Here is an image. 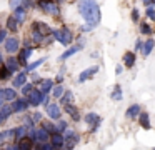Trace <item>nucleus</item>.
Masks as SVG:
<instances>
[{
  "instance_id": "nucleus-54",
  "label": "nucleus",
  "mask_w": 155,
  "mask_h": 150,
  "mask_svg": "<svg viewBox=\"0 0 155 150\" xmlns=\"http://www.w3.org/2000/svg\"><path fill=\"white\" fill-rule=\"evenodd\" d=\"M0 150H5V148H0Z\"/></svg>"
},
{
  "instance_id": "nucleus-46",
  "label": "nucleus",
  "mask_w": 155,
  "mask_h": 150,
  "mask_svg": "<svg viewBox=\"0 0 155 150\" xmlns=\"http://www.w3.org/2000/svg\"><path fill=\"white\" fill-rule=\"evenodd\" d=\"M62 82H64V72H60L55 77V85H62Z\"/></svg>"
},
{
  "instance_id": "nucleus-9",
  "label": "nucleus",
  "mask_w": 155,
  "mask_h": 150,
  "mask_svg": "<svg viewBox=\"0 0 155 150\" xmlns=\"http://www.w3.org/2000/svg\"><path fill=\"white\" fill-rule=\"evenodd\" d=\"M45 113H47V117L50 120H54V122H58V120H62V108H60V103H54L52 102L48 107H45Z\"/></svg>"
},
{
  "instance_id": "nucleus-26",
  "label": "nucleus",
  "mask_w": 155,
  "mask_h": 150,
  "mask_svg": "<svg viewBox=\"0 0 155 150\" xmlns=\"http://www.w3.org/2000/svg\"><path fill=\"white\" fill-rule=\"evenodd\" d=\"M153 47H155V40L153 38H148L147 42H143V47H142V55L148 57L152 53V50H153Z\"/></svg>"
},
{
  "instance_id": "nucleus-20",
  "label": "nucleus",
  "mask_w": 155,
  "mask_h": 150,
  "mask_svg": "<svg viewBox=\"0 0 155 150\" xmlns=\"http://www.w3.org/2000/svg\"><path fill=\"white\" fill-rule=\"evenodd\" d=\"M50 143L54 145L55 150H62L65 147V138L62 133H54V135H50Z\"/></svg>"
},
{
  "instance_id": "nucleus-13",
  "label": "nucleus",
  "mask_w": 155,
  "mask_h": 150,
  "mask_svg": "<svg viewBox=\"0 0 155 150\" xmlns=\"http://www.w3.org/2000/svg\"><path fill=\"white\" fill-rule=\"evenodd\" d=\"M97 72H98V65H92V67H88V68L82 70V72L78 73V78H77V82H78V83H84V82H87V80H90V78H92V77H94Z\"/></svg>"
},
{
  "instance_id": "nucleus-43",
  "label": "nucleus",
  "mask_w": 155,
  "mask_h": 150,
  "mask_svg": "<svg viewBox=\"0 0 155 150\" xmlns=\"http://www.w3.org/2000/svg\"><path fill=\"white\" fill-rule=\"evenodd\" d=\"M132 20H134V22H138V20H140V12H138V8H132Z\"/></svg>"
},
{
  "instance_id": "nucleus-23",
  "label": "nucleus",
  "mask_w": 155,
  "mask_h": 150,
  "mask_svg": "<svg viewBox=\"0 0 155 150\" xmlns=\"http://www.w3.org/2000/svg\"><path fill=\"white\" fill-rule=\"evenodd\" d=\"M14 18L18 22V25H22V23L25 22V18H27V10H25V7L24 5H20V7H17V8L14 10Z\"/></svg>"
},
{
  "instance_id": "nucleus-5",
  "label": "nucleus",
  "mask_w": 155,
  "mask_h": 150,
  "mask_svg": "<svg viewBox=\"0 0 155 150\" xmlns=\"http://www.w3.org/2000/svg\"><path fill=\"white\" fill-rule=\"evenodd\" d=\"M84 47H85V40L82 38V37H78V38H77V43H75V45H72V47H68V48L65 50V52L62 53L60 57H58V60H60V62H64V60L70 58L72 55H75L77 52H80Z\"/></svg>"
},
{
  "instance_id": "nucleus-49",
  "label": "nucleus",
  "mask_w": 155,
  "mask_h": 150,
  "mask_svg": "<svg viewBox=\"0 0 155 150\" xmlns=\"http://www.w3.org/2000/svg\"><path fill=\"white\" fill-rule=\"evenodd\" d=\"M142 47H143V42H142V38H137V42H135V52H138Z\"/></svg>"
},
{
  "instance_id": "nucleus-51",
  "label": "nucleus",
  "mask_w": 155,
  "mask_h": 150,
  "mask_svg": "<svg viewBox=\"0 0 155 150\" xmlns=\"http://www.w3.org/2000/svg\"><path fill=\"white\" fill-rule=\"evenodd\" d=\"M52 42H54V38H52V37H47V38L44 40V43H42V45H50Z\"/></svg>"
},
{
  "instance_id": "nucleus-28",
  "label": "nucleus",
  "mask_w": 155,
  "mask_h": 150,
  "mask_svg": "<svg viewBox=\"0 0 155 150\" xmlns=\"http://www.w3.org/2000/svg\"><path fill=\"white\" fill-rule=\"evenodd\" d=\"M124 65L127 68H134V65H135V53L134 52H127L124 55Z\"/></svg>"
},
{
  "instance_id": "nucleus-1",
  "label": "nucleus",
  "mask_w": 155,
  "mask_h": 150,
  "mask_svg": "<svg viewBox=\"0 0 155 150\" xmlns=\"http://www.w3.org/2000/svg\"><path fill=\"white\" fill-rule=\"evenodd\" d=\"M78 13L84 17L85 23L94 25V27L98 25L100 17H102L100 7H98V3L94 2V0H84V2H78Z\"/></svg>"
},
{
  "instance_id": "nucleus-47",
  "label": "nucleus",
  "mask_w": 155,
  "mask_h": 150,
  "mask_svg": "<svg viewBox=\"0 0 155 150\" xmlns=\"http://www.w3.org/2000/svg\"><path fill=\"white\" fill-rule=\"evenodd\" d=\"M5 150H18V143H15V142L8 143V145L5 147Z\"/></svg>"
},
{
  "instance_id": "nucleus-15",
  "label": "nucleus",
  "mask_w": 155,
  "mask_h": 150,
  "mask_svg": "<svg viewBox=\"0 0 155 150\" xmlns=\"http://www.w3.org/2000/svg\"><path fill=\"white\" fill-rule=\"evenodd\" d=\"M5 67L8 68V72L12 73V75H17L18 72H20V63H18V58L15 55H8L7 60H5Z\"/></svg>"
},
{
  "instance_id": "nucleus-53",
  "label": "nucleus",
  "mask_w": 155,
  "mask_h": 150,
  "mask_svg": "<svg viewBox=\"0 0 155 150\" xmlns=\"http://www.w3.org/2000/svg\"><path fill=\"white\" fill-rule=\"evenodd\" d=\"M34 150H38V148H37V147H35V148H34Z\"/></svg>"
},
{
  "instance_id": "nucleus-10",
  "label": "nucleus",
  "mask_w": 155,
  "mask_h": 150,
  "mask_svg": "<svg viewBox=\"0 0 155 150\" xmlns=\"http://www.w3.org/2000/svg\"><path fill=\"white\" fill-rule=\"evenodd\" d=\"M32 30L37 32V33H40V35L45 37V38L52 35V28L45 22H40V20H34V22H32Z\"/></svg>"
},
{
  "instance_id": "nucleus-18",
  "label": "nucleus",
  "mask_w": 155,
  "mask_h": 150,
  "mask_svg": "<svg viewBox=\"0 0 155 150\" xmlns=\"http://www.w3.org/2000/svg\"><path fill=\"white\" fill-rule=\"evenodd\" d=\"M12 113L14 112H12L10 103H4V105L0 107V125H4V123L12 117Z\"/></svg>"
},
{
  "instance_id": "nucleus-29",
  "label": "nucleus",
  "mask_w": 155,
  "mask_h": 150,
  "mask_svg": "<svg viewBox=\"0 0 155 150\" xmlns=\"http://www.w3.org/2000/svg\"><path fill=\"white\" fill-rule=\"evenodd\" d=\"M110 97H112V100H115V102H120V100L124 98V93H122V87L118 85V83H115V87H114V90H112Z\"/></svg>"
},
{
  "instance_id": "nucleus-31",
  "label": "nucleus",
  "mask_w": 155,
  "mask_h": 150,
  "mask_svg": "<svg viewBox=\"0 0 155 150\" xmlns=\"http://www.w3.org/2000/svg\"><path fill=\"white\" fill-rule=\"evenodd\" d=\"M45 60H47L45 57H40V58H37L35 62L28 63V65H27V68H25V72H27V73H28V72H34V70H35V68H38V67H40L42 63L45 62Z\"/></svg>"
},
{
  "instance_id": "nucleus-55",
  "label": "nucleus",
  "mask_w": 155,
  "mask_h": 150,
  "mask_svg": "<svg viewBox=\"0 0 155 150\" xmlns=\"http://www.w3.org/2000/svg\"><path fill=\"white\" fill-rule=\"evenodd\" d=\"M0 107H2V105H0Z\"/></svg>"
},
{
  "instance_id": "nucleus-22",
  "label": "nucleus",
  "mask_w": 155,
  "mask_h": 150,
  "mask_svg": "<svg viewBox=\"0 0 155 150\" xmlns=\"http://www.w3.org/2000/svg\"><path fill=\"white\" fill-rule=\"evenodd\" d=\"M64 110L70 115V118H72V122H80L82 120V117H80V113H78V110H77V107H75V103H72V105H67V107H64Z\"/></svg>"
},
{
  "instance_id": "nucleus-24",
  "label": "nucleus",
  "mask_w": 155,
  "mask_h": 150,
  "mask_svg": "<svg viewBox=\"0 0 155 150\" xmlns=\"http://www.w3.org/2000/svg\"><path fill=\"white\" fill-rule=\"evenodd\" d=\"M27 133H28V128L24 125V123H22V125H18V127H15V138H14V142L18 143L20 140L27 138Z\"/></svg>"
},
{
  "instance_id": "nucleus-21",
  "label": "nucleus",
  "mask_w": 155,
  "mask_h": 150,
  "mask_svg": "<svg viewBox=\"0 0 155 150\" xmlns=\"http://www.w3.org/2000/svg\"><path fill=\"white\" fill-rule=\"evenodd\" d=\"M50 142V133L42 127H37V135H35V143H47Z\"/></svg>"
},
{
  "instance_id": "nucleus-48",
  "label": "nucleus",
  "mask_w": 155,
  "mask_h": 150,
  "mask_svg": "<svg viewBox=\"0 0 155 150\" xmlns=\"http://www.w3.org/2000/svg\"><path fill=\"white\" fill-rule=\"evenodd\" d=\"M143 5L147 7V8H153V7H155V0H145Z\"/></svg>"
},
{
  "instance_id": "nucleus-11",
  "label": "nucleus",
  "mask_w": 155,
  "mask_h": 150,
  "mask_svg": "<svg viewBox=\"0 0 155 150\" xmlns=\"http://www.w3.org/2000/svg\"><path fill=\"white\" fill-rule=\"evenodd\" d=\"M10 107H12V112L14 113H24V112H27L28 110V100L27 98H24V97H18L15 102H12L10 103Z\"/></svg>"
},
{
  "instance_id": "nucleus-35",
  "label": "nucleus",
  "mask_w": 155,
  "mask_h": 150,
  "mask_svg": "<svg viewBox=\"0 0 155 150\" xmlns=\"http://www.w3.org/2000/svg\"><path fill=\"white\" fill-rule=\"evenodd\" d=\"M8 78H12V73L8 72V68L4 63V65H0V80H2V82H7Z\"/></svg>"
},
{
  "instance_id": "nucleus-7",
  "label": "nucleus",
  "mask_w": 155,
  "mask_h": 150,
  "mask_svg": "<svg viewBox=\"0 0 155 150\" xmlns=\"http://www.w3.org/2000/svg\"><path fill=\"white\" fill-rule=\"evenodd\" d=\"M37 5L40 7L45 13H48V15H52V17L60 15V3L58 2H38Z\"/></svg>"
},
{
  "instance_id": "nucleus-19",
  "label": "nucleus",
  "mask_w": 155,
  "mask_h": 150,
  "mask_svg": "<svg viewBox=\"0 0 155 150\" xmlns=\"http://www.w3.org/2000/svg\"><path fill=\"white\" fill-rule=\"evenodd\" d=\"M54 87H55V82L52 78H42L40 85H38V90H40L44 95H48V93L54 90Z\"/></svg>"
},
{
  "instance_id": "nucleus-44",
  "label": "nucleus",
  "mask_w": 155,
  "mask_h": 150,
  "mask_svg": "<svg viewBox=\"0 0 155 150\" xmlns=\"http://www.w3.org/2000/svg\"><path fill=\"white\" fill-rule=\"evenodd\" d=\"M7 28H0V43H5V40H7Z\"/></svg>"
},
{
  "instance_id": "nucleus-25",
  "label": "nucleus",
  "mask_w": 155,
  "mask_h": 150,
  "mask_svg": "<svg viewBox=\"0 0 155 150\" xmlns=\"http://www.w3.org/2000/svg\"><path fill=\"white\" fill-rule=\"evenodd\" d=\"M138 123H140L142 128H145V130H150V128H152L150 117H148L147 112H142V113H140V117H138Z\"/></svg>"
},
{
  "instance_id": "nucleus-16",
  "label": "nucleus",
  "mask_w": 155,
  "mask_h": 150,
  "mask_svg": "<svg viewBox=\"0 0 155 150\" xmlns=\"http://www.w3.org/2000/svg\"><path fill=\"white\" fill-rule=\"evenodd\" d=\"M15 138V128H8V130H4L0 132V148L2 147H7L8 143H12V140Z\"/></svg>"
},
{
  "instance_id": "nucleus-37",
  "label": "nucleus",
  "mask_w": 155,
  "mask_h": 150,
  "mask_svg": "<svg viewBox=\"0 0 155 150\" xmlns=\"http://www.w3.org/2000/svg\"><path fill=\"white\" fill-rule=\"evenodd\" d=\"M55 125H57V133H62V135L68 130V123L65 122V120H58Z\"/></svg>"
},
{
  "instance_id": "nucleus-6",
  "label": "nucleus",
  "mask_w": 155,
  "mask_h": 150,
  "mask_svg": "<svg viewBox=\"0 0 155 150\" xmlns=\"http://www.w3.org/2000/svg\"><path fill=\"white\" fill-rule=\"evenodd\" d=\"M64 138H65V148H68V150H74L75 145L80 142L78 132H75V130H72V128H68L67 132L64 133Z\"/></svg>"
},
{
  "instance_id": "nucleus-27",
  "label": "nucleus",
  "mask_w": 155,
  "mask_h": 150,
  "mask_svg": "<svg viewBox=\"0 0 155 150\" xmlns=\"http://www.w3.org/2000/svg\"><path fill=\"white\" fill-rule=\"evenodd\" d=\"M72 103H74V93H72V90H65L64 97L60 98V105L67 107V105H72Z\"/></svg>"
},
{
  "instance_id": "nucleus-32",
  "label": "nucleus",
  "mask_w": 155,
  "mask_h": 150,
  "mask_svg": "<svg viewBox=\"0 0 155 150\" xmlns=\"http://www.w3.org/2000/svg\"><path fill=\"white\" fill-rule=\"evenodd\" d=\"M34 88H35V85L32 82H28V83H25L24 87H22L20 88V93H22V97H24V98H27L28 95H30L32 92H34Z\"/></svg>"
},
{
  "instance_id": "nucleus-30",
  "label": "nucleus",
  "mask_w": 155,
  "mask_h": 150,
  "mask_svg": "<svg viewBox=\"0 0 155 150\" xmlns=\"http://www.w3.org/2000/svg\"><path fill=\"white\" fill-rule=\"evenodd\" d=\"M34 148H35V143L30 138H24L18 142V150H34Z\"/></svg>"
},
{
  "instance_id": "nucleus-45",
  "label": "nucleus",
  "mask_w": 155,
  "mask_h": 150,
  "mask_svg": "<svg viewBox=\"0 0 155 150\" xmlns=\"http://www.w3.org/2000/svg\"><path fill=\"white\" fill-rule=\"evenodd\" d=\"M32 118H34L35 123L42 122V113H40V112H34V113H32Z\"/></svg>"
},
{
  "instance_id": "nucleus-2",
  "label": "nucleus",
  "mask_w": 155,
  "mask_h": 150,
  "mask_svg": "<svg viewBox=\"0 0 155 150\" xmlns=\"http://www.w3.org/2000/svg\"><path fill=\"white\" fill-rule=\"evenodd\" d=\"M52 37H54L58 43H62L64 47H68L74 42V32H72L67 25H62L60 28H54L52 30Z\"/></svg>"
},
{
  "instance_id": "nucleus-36",
  "label": "nucleus",
  "mask_w": 155,
  "mask_h": 150,
  "mask_svg": "<svg viewBox=\"0 0 155 150\" xmlns=\"http://www.w3.org/2000/svg\"><path fill=\"white\" fill-rule=\"evenodd\" d=\"M64 93H65V87H64V85H55L54 90H52V95H54V98H58V100L64 97Z\"/></svg>"
},
{
  "instance_id": "nucleus-52",
  "label": "nucleus",
  "mask_w": 155,
  "mask_h": 150,
  "mask_svg": "<svg viewBox=\"0 0 155 150\" xmlns=\"http://www.w3.org/2000/svg\"><path fill=\"white\" fill-rule=\"evenodd\" d=\"M4 63H5L4 62V57H2V52H0V65H4Z\"/></svg>"
},
{
  "instance_id": "nucleus-41",
  "label": "nucleus",
  "mask_w": 155,
  "mask_h": 150,
  "mask_svg": "<svg viewBox=\"0 0 155 150\" xmlns=\"http://www.w3.org/2000/svg\"><path fill=\"white\" fill-rule=\"evenodd\" d=\"M145 15H147L148 20H153V22H155V7H153V8H147V10H145Z\"/></svg>"
},
{
  "instance_id": "nucleus-4",
  "label": "nucleus",
  "mask_w": 155,
  "mask_h": 150,
  "mask_svg": "<svg viewBox=\"0 0 155 150\" xmlns=\"http://www.w3.org/2000/svg\"><path fill=\"white\" fill-rule=\"evenodd\" d=\"M18 98V92L14 88V87H5V88H0V105L4 103H12Z\"/></svg>"
},
{
  "instance_id": "nucleus-33",
  "label": "nucleus",
  "mask_w": 155,
  "mask_h": 150,
  "mask_svg": "<svg viewBox=\"0 0 155 150\" xmlns=\"http://www.w3.org/2000/svg\"><path fill=\"white\" fill-rule=\"evenodd\" d=\"M7 30H10V32H18V22L14 18V15H10L7 18Z\"/></svg>"
},
{
  "instance_id": "nucleus-17",
  "label": "nucleus",
  "mask_w": 155,
  "mask_h": 150,
  "mask_svg": "<svg viewBox=\"0 0 155 150\" xmlns=\"http://www.w3.org/2000/svg\"><path fill=\"white\" fill-rule=\"evenodd\" d=\"M142 113V107L138 105V103H132V105H128V108L125 110V117H127L128 120H137L138 117H140Z\"/></svg>"
},
{
  "instance_id": "nucleus-8",
  "label": "nucleus",
  "mask_w": 155,
  "mask_h": 150,
  "mask_svg": "<svg viewBox=\"0 0 155 150\" xmlns=\"http://www.w3.org/2000/svg\"><path fill=\"white\" fill-rule=\"evenodd\" d=\"M4 47H5V52H7L8 55H15L17 52H20V38L15 37V35L8 37V38L5 40Z\"/></svg>"
},
{
  "instance_id": "nucleus-39",
  "label": "nucleus",
  "mask_w": 155,
  "mask_h": 150,
  "mask_svg": "<svg viewBox=\"0 0 155 150\" xmlns=\"http://www.w3.org/2000/svg\"><path fill=\"white\" fill-rule=\"evenodd\" d=\"M24 125L27 127V128H35V122H34V118H32V115L24 117Z\"/></svg>"
},
{
  "instance_id": "nucleus-38",
  "label": "nucleus",
  "mask_w": 155,
  "mask_h": 150,
  "mask_svg": "<svg viewBox=\"0 0 155 150\" xmlns=\"http://www.w3.org/2000/svg\"><path fill=\"white\" fill-rule=\"evenodd\" d=\"M140 33H143V35H150V33H152V27L148 25L147 22H142L140 23Z\"/></svg>"
},
{
  "instance_id": "nucleus-34",
  "label": "nucleus",
  "mask_w": 155,
  "mask_h": 150,
  "mask_svg": "<svg viewBox=\"0 0 155 150\" xmlns=\"http://www.w3.org/2000/svg\"><path fill=\"white\" fill-rule=\"evenodd\" d=\"M40 127H42V128H45V130H47V132L50 133V135L57 133V125H54V123H52V122H48V120H44Z\"/></svg>"
},
{
  "instance_id": "nucleus-40",
  "label": "nucleus",
  "mask_w": 155,
  "mask_h": 150,
  "mask_svg": "<svg viewBox=\"0 0 155 150\" xmlns=\"http://www.w3.org/2000/svg\"><path fill=\"white\" fill-rule=\"evenodd\" d=\"M35 147H37L38 150H55V148H54V145H52L50 142H47V143H37Z\"/></svg>"
},
{
  "instance_id": "nucleus-14",
  "label": "nucleus",
  "mask_w": 155,
  "mask_h": 150,
  "mask_svg": "<svg viewBox=\"0 0 155 150\" xmlns=\"http://www.w3.org/2000/svg\"><path fill=\"white\" fill-rule=\"evenodd\" d=\"M25 83H28V73L25 72V70H20V72L12 78V87H14V88H22Z\"/></svg>"
},
{
  "instance_id": "nucleus-3",
  "label": "nucleus",
  "mask_w": 155,
  "mask_h": 150,
  "mask_svg": "<svg viewBox=\"0 0 155 150\" xmlns=\"http://www.w3.org/2000/svg\"><path fill=\"white\" fill-rule=\"evenodd\" d=\"M84 120H85V123L90 127V133H95L102 125V117L98 115L97 112H88L87 115L84 117Z\"/></svg>"
},
{
  "instance_id": "nucleus-50",
  "label": "nucleus",
  "mask_w": 155,
  "mask_h": 150,
  "mask_svg": "<svg viewBox=\"0 0 155 150\" xmlns=\"http://www.w3.org/2000/svg\"><path fill=\"white\" fill-rule=\"evenodd\" d=\"M94 28H95L94 25H88V23H85V25L82 27V32H92Z\"/></svg>"
},
{
  "instance_id": "nucleus-42",
  "label": "nucleus",
  "mask_w": 155,
  "mask_h": 150,
  "mask_svg": "<svg viewBox=\"0 0 155 150\" xmlns=\"http://www.w3.org/2000/svg\"><path fill=\"white\" fill-rule=\"evenodd\" d=\"M30 82L34 83V85H40V82H42V77H38L37 73H32V75H30Z\"/></svg>"
},
{
  "instance_id": "nucleus-12",
  "label": "nucleus",
  "mask_w": 155,
  "mask_h": 150,
  "mask_svg": "<svg viewBox=\"0 0 155 150\" xmlns=\"http://www.w3.org/2000/svg\"><path fill=\"white\" fill-rule=\"evenodd\" d=\"M44 98H45V95H44V93H42L38 88H34V92H32L30 95L27 97L28 105H30V107H38V105H42V103H44Z\"/></svg>"
}]
</instances>
